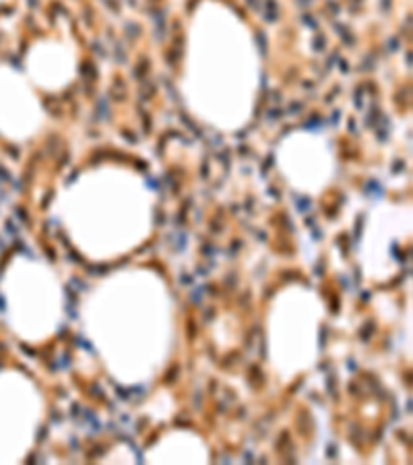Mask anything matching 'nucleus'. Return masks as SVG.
<instances>
[{
    "mask_svg": "<svg viewBox=\"0 0 413 465\" xmlns=\"http://www.w3.org/2000/svg\"><path fill=\"white\" fill-rule=\"evenodd\" d=\"M0 3H3V0H0Z\"/></svg>",
    "mask_w": 413,
    "mask_h": 465,
    "instance_id": "1",
    "label": "nucleus"
}]
</instances>
